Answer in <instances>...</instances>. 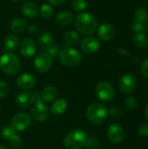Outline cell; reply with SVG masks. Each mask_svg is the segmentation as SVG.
Returning a JSON list of instances; mask_svg holds the SVG:
<instances>
[{
  "label": "cell",
  "mask_w": 148,
  "mask_h": 149,
  "mask_svg": "<svg viewBox=\"0 0 148 149\" xmlns=\"http://www.w3.org/2000/svg\"><path fill=\"white\" fill-rule=\"evenodd\" d=\"M98 27L96 17L90 12H80L75 19V28L78 32L84 35L93 33Z\"/></svg>",
  "instance_id": "obj_1"
},
{
  "label": "cell",
  "mask_w": 148,
  "mask_h": 149,
  "mask_svg": "<svg viewBox=\"0 0 148 149\" xmlns=\"http://www.w3.org/2000/svg\"><path fill=\"white\" fill-rule=\"evenodd\" d=\"M108 115L106 107L100 102H94L91 104L86 110V118L90 123L98 126L101 125Z\"/></svg>",
  "instance_id": "obj_2"
},
{
  "label": "cell",
  "mask_w": 148,
  "mask_h": 149,
  "mask_svg": "<svg viewBox=\"0 0 148 149\" xmlns=\"http://www.w3.org/2000/svg\"><path fill=\"white\" fill-rule=\"evenodd\" d=\"M87 142V136L84 130L76 128L69 132L64 140V145L67 149H81Z\"/></svg>",
  "instance_id": "obj_3"
},
{
  "label": "cell",
  "mask_w": 148,
  "mask_h": 149,
  "mask_svg": "<svg viewBox=\"0 0 148 149\" xmlns=\"http://www.w3.org/2000/svg\"><path fill=\"white\" fill-rule=\"evenodd\" d=\"M58 57L60 63L66 67H75L79 65L82 60L81 53L78 50L71 47L61 50Z\"/></svg>",
  "instance_id": "obj_4"
},
{
  "label": "cell",
  "mask_w": 148,
  "mask_h": 149,
  "mask_svg": "<svg viewBox=\"0 0 148 149\" xmlns=\"http://www.w3.org/2000/svg\"><path fill=\"white\" fill-rule=\"evenodd\" d=\"M0 69L6 74H16L20 69V61L15 54L5 52L0 57Z\"/></svg>",
  "instance_id": "obj_5"
},
{
  "label": "cell",
  "mask_w": 148,
  "mask_h": 149,
  "mask_svg": "<svg viewBox=\"0 0 148 149\" xmlns=\"http://www.w3.org/2000/svg\"><path fill=\"white\" fill-rule=\"evenodd\" d=\"M95 93L98 99L104 102L111 101L115 95L113 86L107 81L99 82L95 88Z\"/></svg>",
  "instance_id": "obj_6"
},
{
  "label": "cell",
  "mask_w": 148,
  "mask_h": 149,
  "mask_svg": "<svg viewBox=\"0 0 148 149\" xmlns=\"http://www.w3.org/2000/svg\"><path fill=\"white\" fill-rule=\"evenodd\" d=\"M31 115L36 121L43 122L49 116V108L42 101L41 98L35 95V104L31 108Z\"/></svg>",
  "instance_id": "obj_7"
},
{
  "label": "cell",
  "mask_w": 148,
  "mask_h": 149,
  "mask_svg": "<svg viewBox=\"0 0 148 149\" xmlns=\"http://www.w3.org/2000/svg\"><path fill=\"white\" fill-rule=\"evenodd\" d=\"M3 138L9 143L10 148L12 149H19L22 146V141L17 131L14 130L11 126H4L2 129Z\"/></svg>",
  "instance_id": "obj_8"
},
{
  "label": "cell",
  "mask_w": 148,
  "mask_h": 149,
  "mask_svg": "<svg viewBox=\"0 0 148 149\" xmlns=\"http://www.w3.org/2000/svg\"><path fill=\"white\" fill-rule=\"evenodd\" d=\"M34 68L38 72H48L52 65V58L47 52H42L37 55L33 61Z\"/></svg>",
  "instance_id": "obj_9"
},
{
  "label": "cell",
  "mask_w": 148,
  "mask_h": 149,
  "mask_svg": "<svg viewBox=\"0 0 148 149\" xmlns=\"http://www.w3.org/2000/svg\"><path fill=\"white\" fill-rule=\"evenodd\" d=\"M137 86V79L135 76L132 73H126L124 74L119 82V88L121 93L125 94L132 93Z\"/></svg>",
  "instance_id": "obj_10"
},
{
  "label": "cell",
  "mask_w": 148,
  "mask_h": 149,
  "mask_svg": "<svg viewBox=\"0 0 148 149\" xmlns=\"http://www.w3.org/2000/svg\"><path fill=\"white\" fill-rule=\"evenodd\" d=\"M31 123L29 114L26 113H18L11 120V127L17 132H22L27 129Z\"/></svg>",
  "instance_id": "obj_11"
},
{
  "label": "cell",
  "mask_w": 148,
  "mask_h": 149,
  "mask_svg": "<svg viewBox=\"0 0 148 149\" xmlns=\"http://www.w3.org/2000/svg\"><path fill=\"white\" fill-rule=\"evenodd\" d=\"M106 136L110 141V142H112L113 144H119L122 142L124 140L125 131L120 125L117 123H113L107 127Z\"/></svg>",
  "instance_id": "obj_12"
},
{
  "label": "cell",
  "mask_w": 148,
  "mask_h": 149,
  "mask_svg": "<svg viewBox=\"0 0 148 149\" xmlns=\"http://www.w3.org/2000/svg\"><path fill=\"white\" fill-rule=\"evenodd\" d=\"M99 47H100V43L94 37H86L83 38L80 43L81 50L87 54H92L97 52Z\"/></svg>",
  "instance_id": "obj_13"
},
{
  "label": "cell",
  "mask_w": 148,
  "mask_h": 149,
  "mask_svg": "<svg viewBox=\"0 0 148 149\" xmlns=\"http://www.w3.org/2000/svg\"><path fill=\"white\" fill-rule=\"evenodd\" d=\"M19 52L24 58H31L36 52V43L32 38L23 39L19 45Z\"/></svg>",
  "instance_id": "obj_14"
},
{
  "label": "cell",
  "mask_w": 148,
  "mask_h": 149,
  "mask_svg": "<svg viewBox=\"0 0 148 149\" xmlns=\"http://www.w3.org/2000/svg\"><path fill=\"white\" fill-rule=\"evenodd\" d=\"M35 78L29 73H23L17 78L16 85L21 90H30L35 86Z\"/></svg>",
  "instance_id": "obj_15"
},
{
  "label": "cell",
  "mask_w": 148,
  "mask_h": 149,
  "mask_svg": "<svg viewBox=\"0 0 148 149\" xmlns=\"http://www.w3.org/2000/svg\"><path fill=\"white\" fill-rule=\"evenodd\" d=\"M35 102V95L31 93L24 92L16 97V104L19 108H27Z\"/></svg>",
  "instance_id": "obj_16"
},
{
  "label": "cell",
  "mask_w": 148,
  "mask_h": 149,
  "mask_svg": "<svg viewBox=\"0 0 148 149\" xmlns=\"http://www.w3.org/2000/svg\"><path fill=\"white\" fill-rule=\"evenodd\" d=\"M98 37L102 41H109L114 36V28L111 24L104 23L98 28Z\"/></svg>",
  "instance_id": "obj_17"
},
{
  "label": "cell",
  "mask_w": 148,
  "mask_h": 149,
  "mask_svg": "<svg viewBox=\"0 0 148 149\" xmlns=\"http://www.w3.org/2000/svg\"><path fill=\"white\" fill-rule=\"evenodd\" d=\"M22 12L25 17L34 18L39 14V9L34 2L27 1L22 6Z\"/></svg>",
  "instance_id": "obj_18"
},
{
  "label": "cell",
  "mask_w": 148,
  "mask_h": 149,
  "mask_svg": "<svg viewBox=\"0 0 148 149\" xmlns=\"http://www.w3.org/2000/svg\"><path fill=\"white\" fill-rule=\"evenodd\" d=\"M38 45L41 50L47 52L53 45L52 35L50 32L42 33L38 38Z\"/></svg>",
  "instance_id": "obj_19"
},
{
  "label": "cell",
  "mask_w": 148,
  "mask_h": 149,
  "mask_svg": "<svg viewBox=\"0 0 148 149\" xmlns=\"http://www.w3.org/2000/svg\"><path fill=\"white\" fill-rule=\"evenodd\" d=\"M72 20H73V15L72 14V12L68 10L60 11L56 16V18H55L57 24L60 26H68L69 24H72Z\"/></svg>",
  "instance_id": "obj_20"
},
{
  "label": "cell",
  "mask_w": 148,
  "mask_h": 149,
  "mask_svg": "<svg viewBox=\"0 0 148 149\" xmlns=\"http://www.w3.org/2000/svg\"><path fill=\"white\" fill-rule=\"evenodd\" d=\"M58 90L53 86H48L44 87L41 92V100L44 102H51L57 98Z\"/></svg>",
  "instance_id": "obj_21"
},
{
  "label": "cell",
  "mask_w": 148,
  "mask_h": 149,
  "mask_svg": "<svg viewBox=\"0 0 148 149\" xmlns=\"http://www.w3.org/2000/svg\"><path fill=\"white\" fill-rule=\"evenodd\" d=\"M27 27V21L22 17H17L12 19L10 24V29L14 33H20Z\"/></svg>",
  "instance_id": "obj_22"
},
{
  "label": "cell",
  "mask_w": 148,
  "mask_h": 149,
  "mask_svg": "<svg viewBox=\"0 0 148 149\" xmlns=\"http://www.w3.org/2000/svg\"><path fill=\"white\" fill-rule=\"evenodd\" d=\"M66 107H67L66 101L63 99H59L54 101V103L51 107V112L54 115H60L65 111Z\"/></svg>",
  "instance_id": "obj_23"
},
{
  "label": "cell",
  "mask_w": 148,
  "mask_h": 149,
  "mask_svg": "<svg viewBox=\"0 0 148 149\" xmlns=\"http://www.w3.org/2000/svg\"><path fill=\"white\" fill-rule=\"evenodd\" d=\"M19 45V38L14 34L8 35L4 39V47L7 51L12 52L17 49Z\"/></svg>",
  "instance_id": "obj_24"
},
{
  "label": "cell",
  "mask_w": 148,
  "mask_h": 149,
  "mask_svg": "<svg viewBox=\"0 0 148 149\" xmlns=\"http://www.w3.org/2000/svg\"><path fill=\"white\" fill-rule=\"evenodd\" d=\"M133 44L138 48H145L148 45V38L143 32H137L133 35Z\"/></svg>",
  "instance_id": "obj_25"
},
{
  "label": "cell",
  "mask_w": 148,
  "mask_h": 149,
  "mask_svg": "<svg viewBox=\"0 0 148 149\" xmlns=\"http://www.w3.org/2000/svg\"><path fill=\"white\" fill-rule=\"evenodd\" d=\"M64 39L67 45H76L79 40V35L77 31L70 30L65 33Z\"/></svg>",
  "instance_id": "obj_26"
},
{
  "label": "cell",
  "mask_w": 148,
  "mask_h": 149,
  "mask_svg": "<svg viewBox=\"0 0 148 149\" xmlns=\"http://www.w3.org/2000/svg\"><path fill=\"white\" fill-rule=\"evenodd\" d=\"M39 14L44 18H50L53 14V8L49 3H43L39 9Z\"/></svg>",
  "instance_id": "obj_27"
},
{
  "label": "cell",
  "mask_w": 148,
  "mask_h": 149,
  "mask_svg": "<svg viewBox=\"0 0 148 149\" xmlns=\"http://www.w3.org/2000/svg\"><path fill=\"white\" fill-rule=\"evenodd\" d=\"M134 18H135V21H138V22H147V10L142 7L137 8L134 12Z\"/></svg>",
  "instance_id": "obj_28"
},
{
  "label": "cell",
  "mask_w": 148,
  "mask_h": 149,
  "mask_svg": "<svg viewBox=\"0 0 148 149\" xmlns=\"http://www.w3.org/2000/svg\"><path fill=\"white\" fill-rule=\"evenodd\" d=\"M72 8L77 12H82L87 6L86 0H72Z\"/></svg>",
  "instance_id": "obj_29"
},
{
  "label": "cell",
  "mask_w": 148,
  "mask_h": 149,
  "mask_svg": "<svg viewBox=\"0 0 148 149\" xmlns=\"http://www.w3.org/2000/svg\"><path fill=\"white\" fill-rule=\"evenodd\" d=\"M125 105L126 107V108L130 111H133L134 109H136L137 106H138V102H137V100L134 96H132V95H129L126 98V100H125Z\"/></svg>",
  "instance_id": "obj_30"
},
{
  "label": "cell",
  "mask_w": 148,
  "mask_h": 149,
  "mask_svg": "<svg viewBox=\"0 0 148 149\" xmlns=\"http://www.w3.org/2000/svg\"><path fill=\"white\" fill-rule=\"evenodd\" d=\"M133 31L137 33V32H143L147 30V22H138V21H134L133 23Z\"/></svg>",
  "instance_id": "obj_31"
},
{
  "label": "cell",
  "mask_w": 148,
  "mask_h": 149,
  "mask_svg": "<svg viewBox=\"0 0 148 149\" xmlns=\"http://www.w3.org/2000/svg\"><path fill=\"white\" fill-rule=\"evenodd\" d=\"M138 134L140 137H148V122L140 125L138 128Z\"/></svg>",
  "instance_id": "obj_32"
},
{
  "label": "cell",
  "mask_w": 148,
  "mask_h": 149,
  "mask_svg": "<svg viewBox=\"0 0 148 149\" xmlns=\"http://www.w3.org/2000/svg\"><path fill=\"white\" fill-rule=\"evenodd\" d=\"M60 46L59 45H52L48 51L47 53L51 57V58H55L57 56H58L59 52H60Z\"/></svg>",
  "instance_id": "obj_33"
},
{
  "label": "cell",
  "mask_w": 148,
  "mask_h": 149,
  "mask_svg": "<svg viewBox=\"0 0 148 149\" xmlns=\"http://www.w3.org/2000/svg\"><path fill=\"white\" fill-rule=\"evenodd\" d=\"M108 113H109V115H110L112 118H113V119H118V118L121 117V115H122L121 110H120V108H118V107H112V108L109 110Z\"/></svg>",
  "instance_id": "obj_34"
},
{
  "label": "cell",
  "mask_w": 148,
  "mask_h": 149,
  "mask_svg": "<svg viewBox=\"0 0 148 149\" xmlns=\"http://www.w3.org/2000/svg\"><path fill=\"white\" fill-rule=\"evenodd\" d=\"M140 72L141 74L147 78L148 79V58L144 59L142 62H141V65H140Z\"/></svg>",
  "instance_id": "obj_35"
},
{
  "label": "cell",
  "mask_w": 148,
  "mask_h": 149,
  "mask_svg": "<svg viewBox=\"0 0 148 149\" xmlns=\"http://www.w3.org/2000/svg\"><path fill=\"white\" fill-rule=\"evenodd\" d=\"M8 93V86L5 82L0 81V98L4 97Z\"/></svg>",
  "instance_id": "obj_36"
},
{
  "label": "cell",
  "mask_w": 148,
  "mask_h": 149,
  "mask_svg": "<svg viewBox=\"0 0 148 149\" xmlns=\"http://www.w3.org/2000/svg\"><path fill=\"white\" fill-rule=\"evenodd\" d=\"M46 1L52 5H60L65 2V0H46Z\"/></svg>",
  "instance_id": "obj_37"
},
{
  "label": "cell",
  "mask_w": 148,
  "mask_h": 149,
  "mask_svg": "<svg viewBox=\"0 0 148 149\" xmlns=\"http://www.w3.org/2000/svg\"><path fill=\"white\" fill-rule=\"evenodd\" d=\"M28 30H29V31H31V33H36V31H37V32L38 31V30L37 29V26H34V25H31V26L28 27Z\"/></svg>",
  "instance_id": "obj_38"
},
{
  "label": "cell",
  "mask_w": 148,
  "mask_h": 149,
  "mask_svg": "<svg viewBox=\"0 0 148 149\" xmlns=\"http://www.w3.org/2000/svg\"><path fill=\"white\" fill-rule=\"evenodd\" d=\"M145 113H146V116H147V119L148 120V104L147 105V107H146V111H145Z\"/></svg>",
  "instance_id": "obj_39"
},
{
  "label": "cell",
  "mask_w": 148,
  "mask_h": 149,
  "mask_svg": "<svg viewBox=\"0 0 148 149\" xmlns=\"http://www.w3.org/2000/svg\"><path fill=\"white\" fill-rule=\"evenodd\" d=\"M0 149H8V148L3 145H0Z\"/></svg>",
  "instance_id": "obj_40"
},
{
  "label": "cell",
  "mask_w": 148,
  "mask_h": 149,
  "mask_svg": "<svg viewBox=\"0 0 148 149\" xmlns=\"http://www.w3.org/2000/svg\"><path fill=\"white\" fill-rule=\"evenodd\" d=\"M11 1H13V2H17V3H20V2H22V1H24V0H11Z\"/></svg>",
  "instance_id": "obj_41"
},
{
  "label": "cell",
  "mask_w": 148,
  "mask_h": 149,
  "mask_svg": "<svg viewBox=\"0 0 148 149\" xmlns=\"http://www.w3.org/2000/svg\"><path fill=\"white\" fill-rule=\"evenodd\" d=\"M147 90H148V86H147Z\"/></svg>",
  "instance_id": "obj_42"
}]
</instances>
